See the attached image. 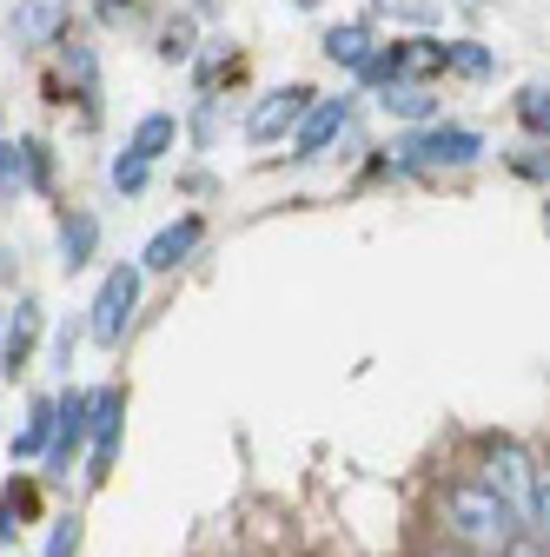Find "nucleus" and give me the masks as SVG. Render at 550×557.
I'll return each instance as SVG.
<instances>
[{
	"instance_id": "nucleus-1",
	"label": "nucleus",
	"mask_w": 550,
	"mask_h": 557,
	"mask_svg": "<svg viewBox=\"0 0 550 557\" xmlns=\"http://www.w3.org/2000/svg\"><path fill=\"white\" fill-rule=\"evenodd\" d=\"M438 537H445L451 550L477 557V550H511V537H524V531H517V518H511L471 471H458L445 492H438Z\"/></svg>"
},
{
	"instance_id": "nucleus-20",
	"label": "nucleus",
	"mask_w": 550,
	"mask_h": 557,
	"mask_svg": "<svg viewBox=\"0 0 550 557\" xmlns=\"http://www.w3.org/2000/svg\"><path fill=\"white\" fill-rule=\"evenodd\" d=\"M511 120L537 139V147H550V87L543 81H530V87H517V100H511Z\"/></svg>"
},
{
	"instance_id": "nucleus-24",
	"label": "nucleus",
	"mask_w": 550,
	"mask_h": 557,
	"mask_svg": "<svg viewBox=\"0 0 550 557\" xmlns=\"http://www.w3.org/2000/svg\"><path fill=\"white\" fill-rule=\"evenodd\" d=\"M80 511H60V518H47V550L40 557H80Z\"/></svg>"
},
{
	"instance_id": "nucleus-3",
	"label": "nucleus",
	"mask_w": 550,
	"mask_h": 557,
	"mask_svg": "<svg viewBox=\"0 0 550 557\" xmlns=\"http://www.w3.org/2000/svg\"><path fill=\"white\" fill-rule=\"evenodd\" d=\"M485 160V133L477 126H458V120H438V126H418L391 147V173H464Z\"/></svg>"
},
{
	"instance_id": "nucleus-26",
	"label": "nucleus",
	"mask_w": 550,
	"mask_h": 557,
	"mask_svg": "<svg viewBox=\"0 0 550 557\" xmlns=\"http://www.w3.org/2000/svg\"><path fill=\"white\" fill-rule=\"evenodd\" d=\"M107 180H113V193H126V199H133V193H147L153 166H140L133 153H113V173H107Z\"/></svg>"
},
{
	"instance_id": "nucleus-9",
	"label": "nucleus",
	"mask_w": 550,
	"mask_h": 557,
	"mask_svg": "<svg viewBox=\"0 0 550 557\" xmlns=\"http://www.w3.org/2000/svg\"><path fill=\"white\" fill-rule=\"evenodd\" d=\"M120 425H126V392L120 385H100V398H93V438H87V484H107V471H113V458H120Z\"/></svg>"
},
{
	"instance_id": "nucleus-34",
	"label": "nucleus",
	"mask_w": 550,
	"mask_h": 557,
	"mask_svg": "<svg viewBox=\"0 0 550 557\" xmlns=\"http://www.w3.org/2000/svg\"><path fill=\"white\" fill-rule=\"evenodd\" d=\"M543 233H550V199H543Z\"/></svg>"
},
{
	"instance_id": "nucleus-25",
	"label": "nucleus",
	"mask_w": 550,
	"mask_h": 557,
	"mask_svg": "<svg viewBox=\"0 0 550 557\" xmlns=\"http://www.w3.org/2000/svg\"><path fill=\"white\" fill-rule=\"evenodd\" d=\"M80 338H87V312H80V319H66V325L53 332V359H47V366H53V372H74V352H80Z\"/></svg>"
},
{
	"instance_id": "nucleus-18",
	"label": "nucleus",
	"mask_w": 550,
	"mask_h": 557,
	"mask_svg": "<svg viewBox=\"0 0 550 557\" xmlns=\"http://www.w3.org/2000/svg\"><path fill=\"white\" fill-rule=\"evenodd\" d=\"M40 518V484L21 471L8 492H0V544H21V531Z\"/></svg>"
},
{
	"instance_id": "nucleus-23",
	"label": "nucleus",
	"mask_w": 550,
	"mask_h": 557,
	"mask_svg": "<svg viewBox=\"0 0 550 557\" xmlns=\"http://www.w3.org/2000/svg\"><path fill=\"white\" fill-rule=\"evenodd\" d=\"M372 8H378V14H391V21H404V27H425V34L445 21L438 0H372Z\"/></svg>"
},
{
	"instance_id": "nucleus-16",
	"label": "nucleus",
	"mask_w": 550,
	"mask_h": 557,
	"mask_svg": "<svg viewBox=\"0 0 550 557\" xmlns=\"http://www.w3.org/2000/svg\"><path fill=\"white\" fill-rule=\"evenodd\" d=\"M318 53H325L332 66H346V74H365V60L378 53V40H372V27H365V21H338V27H325Z\"/></svg>"
},
{
	"instance_id": "nucleus-28",
	"label": "nucleus",
	"mask_w": 550,
	"mask_h": 557,
	"mask_svg": "<svg viewBox=\"0 0 550 557\" xmlns=\"http://www.w3.org/2000/svg\"><path fill=\"white\" fill-rule=\"evenodd\" d=\"M27 139V173H34V193H47L53 186V153H47V139H34V133H21Z\"/></svg>"
},
{
	"instance_id": "nucleus-14",
	"label": "nucleus",
	"mask_w": 550,
	"mask_h": 557,
	"mask_svg": "<svg viewBox=\"0 0 550 557\" xmlns=\"http://www.w3.org/2000/svg\"><path fill=\"white\" fill-rule=\"evenodd\" d=\"M378 113L418 133V126H438V94H432L425 81H398V87H385V94H378Z\"/></svg>"
},
{
	"instance_id": "nucleus-15",
	"label": "nucleus",
	"mask_w": 550,
	"mask_h": 557,
	"mask_svg": "<svg viewBox=\"0 0 550 557\" xmlns=\"http://www.w3.org/2000/svg\"><path fill=\"white\" fill-rule=\"evenodd\" d=\"M93 252H100V220L87 213V206L60 213V272H87Z\"/></svg>"
},
{
	"instance_id": "nucleus-19",
	"label": "nucleus",
	"mask_w": 550,
	"mask_h": 557,
	"mask_svg": "<svg viewBox=\"0 0 550 557\" xmlns=\"http://www.w3.org/2000/svg\"><path fill=\"white\" fill-rule=\"evenodd\" d=\"M445 74L451 81H498V47H485V40H445Z\"/></svg>"
},
{
	"instance_id": "nucleus-13",
	"label": "nucleus",
	"mask_w": 550,
	"mask_h": 557,
	"mask_svg": "<svg viewBox=\"0 0 550 557\" xmlns=\"http://www.w3.org/2000/svg\"><path fill=\"white\" fill-rule=\"evenodd\" d=\"M53 425H60V398H27V418L14 425V438H8V451H14V465H47V451H53Z\"/></svg>"
},
{
	"instance_id": "nucleus-4",
	"label": "nucleus",
	"mask_w": 550,
	"mask_h": 557,
	"mask_svg": "<svg viewBox=\"0 0 550 557\" xmlns=\"http://www.w3.org/2000/svg\"><path fill=\"white\" fill-rule=\"evenodd\" d=\"M60 398V425H53V451H47V484H66L74 478V465L87 458V438H93V398H100V385H66V392H53Z\"/></svg>"
},
{
	"instance_id": "nucleus-17",
	"label": "nucleus",
	"mask_w": 550,
	"mask_h": 557,
	"mask_svg": "<svg viewBox=\"0 0 550 557\" xmlns=\"http://www.w3.org/2000/svg\"><path fill=\"white\" fill-rule=\"evenodd\" d=\"M173 139H179V120H173V113H140V126L126 133L120 153H133L140 166H160V160L173 153Z\"/></svg>"
},
{
	"instance_id": "nucleus-10",
	"label": "nucleus",
	"mask_w": 550,
	"mask_h": 557,
	"mask_svg": "<svg viewBox=\"0 0 550 557\" xmlns=\"http://www.w3.org/2000/svg\"><path fill=\"white\" fill-rule=\"evenodd\" d=\"M199 239H205V213H186V220L160 226V233L140 246V272H179V265L199 252Z\"/></svg>"
},
{
	"instance_id": "nucleus-22",
	"label": "nucleus",
	"mask_w": 550,
	"mask_h": 557,
	"mask_svg": "<svg viewBox=\"0 0 550 557\" xmlns=\"http://www.w3.org/2000/svg\"><path fill=\"white\" fill-rule=\"evenodd\" d=\"M34 193V173H27V139H0V199H21Z\"/></svg>"
},
{
	"instance_id": "nucleus-29",
	"label": "nucleus",
	"mask_w": 550,
	"mask_h": 557,
	"mask_svg": "<svg viewBox=\"0 0 550 557\" xmlns=\"http://www.w3.org/2000/svg\"><path fill=\"white\" fill-rule=\"evenodd\" d=\"M213 133H220V100H199V113H192V139H199V147H213Z\"/></svg>"
},
{
	"instance_id": "nucleus-21",
	"label": "nucleus",
	"mask_w": 550,
	"mask_h": 557,
	"mask_svg": "<svg viewBox=\"0 0 550 557\" xmlns=\"http://www.w3.org/2000/svg\"><path fill=\"white\" fill-rule=\"evenodd\" d=\"M166 66H186V60H199V21L192 14H173L166 27H160V47H153Z\"/></svg>"
},
{
	"instance_id": "nucleus-5",
	"label": "nucleus",
	"mask_w": 550,
	"mask_h": 557,
	"mask_svg": "<svg viewBox=\"0 0 550 557\" xmlns=\"http://www.w3.org/2000/svg\"><path fill=\"white\" fill-rule=\"evenodd\" d=\"M140 286H147V272L140 265H113L100 278V293L87 306V338L93 345H120L133 332V319H140Z\"/></svg>"
},
{
	"instance_id": "nucleus-12",
	"label": "nucleus",
	"mask_w": 550,
	"mask_h": 557,
	"mask_svg": "<svg viewBox=\"0 0 550 557\" xmlns=\"http://www.w3.org/2000/svg\"><path fill=\"white\" fill-rule=\"evenodd\" d=\"M66 21H74V0H14V40L21 47H60Z\"/></svg>"
},
{
	"instance_id": "nucleus-11",
	"label": "nucleus",
	"mask_w": 550,
	"mask_h": 557,
	"mask_svg": "<svg viewBox=\"0 0 550 557\" xmlns=\"http://www.w3.org/2000/svg\"><path fill=\"white\" fill-rule=\"evenodd\" d=\"M60 81L74 87V100H80V113H87V126L100 120V47L93 40H60Z\"/></svg>"
},
{
	"instance_id": "nucleus-31",
	"label": "nucleus",
	"mask_w": 550,
	"mask_h": 557,
	"mask_svg": "<svg viewBox=\"0 0 550 557\" xmlns=\"http://www.w3.org/2000/svg\"><path fill=\"white\" fill-rule=\"evenodd\" d=\"M120 8H133V0H100V21H120Z\"/></svg>"
},
{
	"instance_id": "nucleus-33",
	"label": "nucleus",
	"mask_w": 550,
	"mask_h": 557,
	"mask_svg": "<svg viewBox=\"0 0 550 557\" xmlns=\"http://www.w3.org/2000/svg\"><path fill=\"white\" fill-rule=\"evenodd\" d=\"M292 8H305V14H312V8H325V0H292Z\"/></svg>"
},
{
	"instance_id": "nucleus-27",
	"label": "nucleus",
	"mask_w": 550,
	"mask_h": 557,
	"mask_svg": "<svg viewBox=\"0 0 550 557\" xmlns=\"http://www.w3.org/2000/svg\"><path fill=\"white\" fill-rule=\"evenodd\" d=\"M511 173L517 180H550V147H537V139H530V147H517L511 153Z\"/></svg>"
},
{
	"instance_id": "nucleus-32",
	"label": "nucleus",
	"mask_w": 550,
	"mask_h": 557,
	"mask_svg": "<svg viewBox=\"0 0 550 557\" xmlns=\"http://www.w3.org/2000/svg\"><path fill=\"white\" fill-rule=\"evenodd\" d=\"M425 557H464V550H451V544H445V537H438V544H432V550H425Z\"/></svg>"
},
{
	"instance_id": "nucleus-2",
	"label": "nucleus",
	"mask_w": 550,
	"mask_h": 557,
	"mask_svg": "<svg viewBox=\"0 0 550 557\" xmlns=\"http://www.w3.org/2000/svg\"><path fill=\"white\" fill-rule=\"evenodd\" d=\"M471 478L517 518V531L537 524V498H543V451L537 445H524V438H485V445H477Z\"/></svg>"
},
{
	"instance_id": "nucleus-30",
	"label": "nucleus",
	"mask_w": 550,
	"mask_h": 557,
	"mask_svg": "<svg viewBox=\"0 0 550 557\" xmlns=\"http://www.w3.org/2000/svg\"><path fill=\"white\" fill-rule=\"evenodd\" d=\"M504 557H550V550H543L537 537H511V550H504Z\"/></svg>"
},
{
	"instance_id": "nucleus-6",
	"label": "nucleus",
	"mask_w": 550,
	"mask_h": 557,
	"mask_svg": "<svg viewBox=\"0 0 550 557\" xmlns=\"http://www.w3.org/2000/svg\"><path fill=\"white\" fill-rule=\"evenodd\" d=\"M312 100H318V94H312L305 81H286V87L259 94L252 113H246V139H252V147H279V139H292L299 120L312 113Z\"/></svg>"
},
{
	"instance_id": "nucleus-8",
	"label": "nucleus",
	"mask_w": 550,
	"mask_h": 557,
	"mask_svg": "<svg viewBox=\"0 0 550 557\" xmlns=\"http://www.w3.org/2000/svg\"><path fill=\"white\" fill-rule=\"evenodd\" d=\"M40 332H47V306L34 293H21V306H8V332H0V379H21L34 366Z\"/></svg>"
},
{
	"instance_id": "nucleus-7",
	"label": "nucleus",
	"mask_w": 550,
	"mask_h": 557,
	"mask_svg": "<svg viewBox=\"0 0 550 557\" xmlns=\"http://www.w3.org/2000/svg\"><path fill=\"white\" fill-rule=\"evenodd\" d=\"M352 107H359V94H318L312 113L299 120V133L286 139L292 160H318V153H332L338 139H346V126H352Z\"/></svg>"
}]
</instances>
